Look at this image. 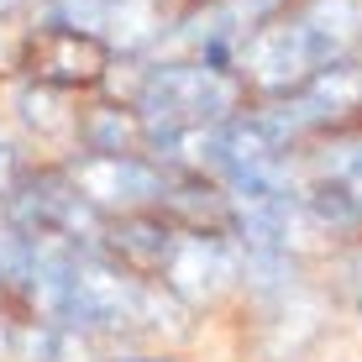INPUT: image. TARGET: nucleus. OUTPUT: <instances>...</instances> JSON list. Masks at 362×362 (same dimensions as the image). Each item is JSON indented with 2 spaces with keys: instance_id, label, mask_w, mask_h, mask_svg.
Segmentation results:
<instances>
[{
  "instance_id": "4468645a",
  "label": "nucleus",
  "mask_w": 362,
  "mask_h": 362,
  "mask_svg": "<svg viewBox=\"0 0 362 362\" xmlns=\"http://www.w3.org/2000/svg\"><path fill=\"white\" fill-rule=\"evenodd\" d=\"M0 210H6V199H0Z\"/></svg>"
},
{
  "instance_id": "9d476101",
  "label": "nucleus",
  "mask_w": 362,
  "mask_h": 362,
  "mask_svg": "<svg viewBox=\"0 0 362 362\" xmlns=\"http://www.w3.org/2000/svg\"><path fill=\"white\" fill-rule=\"evenodd\" d=\"M16 105H21V121L37 127V132H64L69 127V116H58V95L47 90V84H27Z\"/></svg>"
},
{
  "instance_id": "f03ea898",
  "label": "nucleus",
  "mask_w": 362,
  "mask_h": 362,
  "mask_svg": "<svg viewBox=\"0 0 362 362\" xmlns=\"http://www.w3.org/2000/svg\"><path fill=\"white\" fill-rule=\"evenodd\" d=\"M236 79L226 69L210 64H158L142 84L136 100V121H142V142L173 127H221L236 116Z\"/></svg>"
},
{
  "instance_id": "f257e3e1",
  "label": "nucleus",
  "mask_w": 362,
  "mask_h": 362,
  "mask_svg": "<svg viewBox=\"0 0 362 362\" xmlns=\"http://www.w3.org/2000/svg\"><path fill=\"white\" fill-rule=\"evenodd\" d=\"M362 42V0H305L294 16L263 21L242 47V74L273 95H289L310 74L352 58Z\"/></svg>"
},
{
  "instance_id": "ddd939ff",
  "label": "nucleus",
  "mask_w": 362,
  "mask_h": 362,
  "mask_svg": "<svg viewBox=\"0 0 362 362\" xmlns=\"http://www.w3.org/2000/svg\"><path fill=\"white\" fill-rule=\"evenodd\" d=\"M136 362H153V357H136Z\"/></svg>"
},
{
  "instance_id": "f8f14e48",
  "label": "nucleus",
  "mask_w": 362,
  "mask_h": 362,
  "mask_svg": "<svg viewBox=\"0 0 362 362\" xmlns=\"http://www.w3.org/2000/svg\"><path fill=\"white\" fill-rule=\"evenodd\" d=\"M336 184H346V194H352L357 210H362V147H352V158L336 163Z\"/></svg>"
},
{
  "instance_id": "0eeeda50",
  "label": "nucleus",
  "mask_w": 362,
  "mask_h": 362,
  "mask_svg": "<svg viewBox=\"0 0 362 362\" xmlns=\"http://www.w3.org/2000/svg\"><path fill=\"white\" fill-rule=\"evenodd\" d=\"M105 247L121 257V268H153L168 257V247H173V231L168 221H153V216H116V221H105Z\"/></svg>"
},
{
  "instance_id": "423d86ee",
  "label": "nucleus",
  "mask_w": 362,
  "mask_h": 362,
  "mask_svg": "<svg viewBox=\"0 0 362 362\" xmlns=\"http://www.w3.org/2000/svg\"><path fill=\"white\" fill-rule=\"evenodd\" d=\"M27 69L37 84L47 90H84L100 84L110 69V42L100 32H79V27H47L27 42Z\"/></svg>"
},
{
  "instance_id": "1a4fd4ad",
  "label": "nucleus",
  "mask_w": 362,
  "mask_h": 362,
  "mask_svg": "<svg viewBox=\"0 0 362 362\" xmlns=\"http://www.w3.org/2000/svg\"><path fill=\"white\" fill-rule=\"evenodd\" d=\"M305 216L315 221L320 231H357V226H362V210H357V199L346 194V184H336V179L315 184V189L305 194Z\"/></svg>"
},
{
  "instance_id": "6e6552de",
  "label": "nucleus",
  "mask_w": 362,
  "mask_h": 362,
  "mask_svg": "<svg viewBox=\"0 0 362 362\" xmlns=\"http://www.w3.org/2000/svg\"><path fill=\"white\" fill-rule=\"evenodd\" d=\"M79 136L90 153H105V158H142V121L136 110L127 105H95L79 116Z\"/></svg>"
},
{
  "instance_id": "7ed1b4c3",
  "label": "nucleus",
  "mask_w": 362,
  "mask_h": 362,
  "mask_svg": "<svg viewBox=\"0 0 362 362\" xmlns=\"http://www.w3.org/2000/svg\"><path fill=\"white\" fill-rule=\"evenodd\" d=\"M153 289H142V279H132V268L110 263V257L79 252L64 279V299H58V320L53 326L74 331H121L132 320L153 315Z\"/></svg>"
},
{
  "instance_id": "39448f33",
  "label": "nucleus",
  "mask_w": 362,
  "mask_h": 362,
  "mask_svg": "<svg viewBox=\"0 0 362 362\" xmlns=\"http://www.w3.org/2000/svg\"><path fill=\"white\" fill-rule=\"evenodd\" d=\"M158 279L184 305H210L236 284V247L216 231H179L168 257L158 263Z\"/></svg>"
},
{
  "instance_id": "9b49d317",
  "label": "nucleus",
  "mask_w": 362,
  "mask_h": 362,
  "mask_svg": "<svg viewBox=\"0 0 362 362\" xmlns=\"http://www.w3.org/2000/svg\"><path fill=\"white\" fill-rule=\"evenodd\" d=\"M27 42L32 37L16 27L11 16H0V79H11L16 69H27Z\"/></svg>"
},
{
  "instance_id": "20e7f679",
  "label": "nucleus",
  "mask_w": 362,
  "mask_h": 362,
  "mask_svg": "<svg viewBox=\"0 0 362 362\" xmlns=\"http://www.w3.org/2000/svg\"><path fill=\"white\" fill-rule=\"evenodd\" d=\"M64 179L74 184V194L84 199L90 210H100V216H121V210L136 205H153V199L168 194V179L163 168H153L147 158H105V153H84L79 163H74Z\"/></svg>"
}]
</instances>
